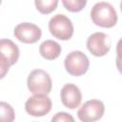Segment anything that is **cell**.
<instances>
[{
  "label": "cell",
  "mask_w": 122,
  "mask_h": 122,
  "mask_svg": "<svg viewBox=\"0 0 122 122\" xmlns=\"http://www.w3.org/2000/svg\"><path fill=\"white\" fill-rule=\"evenodd\" d=\"M120 10H121V11H122V0H121V2H120Z\"/></svg>",
  "instance_id": "ac0fdd59"
},
{
  "label": "cell",
  "mask_w": 122,
  "mask_h": 122,
  "mask_svg": "<svg viewBox=\"0 0 122 122\" xmlns=\"http://www.w3.org/2000/svg\"><path fill=\"white\" fill-rule=\"evenodd\" d=\"M60 98L63 105L71 110L76 109L82 100V93L80 89L71 83H68L63 86L60 92Z\"/></svg>",
  "instance_id": "30bf717a"
},
{
  "label": "cell",
  "mask_w": 122,
  "mask_h": 122,
  "mask_svg": "<svg viewBox=\"0 0 122 122\" xmlns=\"http://www.w3.org/2000/svg\"><path fill=\"white\" fill-rule=\"evenodd\" d=\"M13 35L20 42L25 44L36 43L42 35L41 29L35 24L24 22L18 24L13 30Z\"/></svg>",
  "instance_id": "9c48e42d"
},
{
  "label": "cell",
  "mask_w": 122,
  "mask_h": 122,
  "mask_svg": "<svg viewBox=\"0 0 122 122\" xmlns=\"http://www.w3.org/2000/svg\"><path fill=\"white\" fill-rule=\"evenodd\" d=\"M120 54H122V38L119 39L116 45V55H120Z\"/></svg>",
  "instance_id": "e0dca14e"
},
{
  "label": "cell",
  "mask_w": 122,
  "mask_h": 122,
  "mask_svg": "<svg viewBox=\"0 0 122 122\" xmlns=\"http://www.w3.org/2000/svg\"><path fill=\"white\" fill-rule=\"evenodd\" d=\"M0 110H1V121H8V122H11L14 120V112L12 107L6 103V102H1L0 103Z\"/></svg>",
  "instance_id": "5bb4252c"
},
{
  "label": "cell",
  "mask_w": 122,
  "mask_h": 122,
  "mask_svg": "<svg viewBox=\"0 0 122 122\" xmlns=\"http://www.w3.org/2000/svg\"><path fill=\"white\" fill-rule=\"evenodd\" d=\"M61 46L53 40H46L41 43L39 47V52L41 56L47 60H54L61 53Z\"/></svg>",
  "instance_id": "8fae6325"
},
{
  "label": "cell",
  "mask_w": 122,
  "mask_h": 122,
  "mask_svg": "<svg viewBox=\"0 0 122 122\" xmlns=\"http://www.w3.org/2000/svg\"><path fill=\"white\" fill-rule=\"evenodd\" d=\"M64 66L70 74L73 76H80L88 71L90 61L84 52L80 51H73L66 56Z\"/></svg>",
  "instance_id": "5b68a950"
},
{
  "label": "cell",
  "mask_w": 122,
  "mask_h": 122,
  "mask_svg": "<svg viewBox=\"0 0 122 122\" xmlns=\"http://www.w3.org/2000/svg\"><path fill=\"white\" fill-rule=\"evenodd\" d=\"M37 10L43 14H49L55 10L58 5V0H34Z\"/></svg>",
  "instance_id": "7c38bea8"
},
{
  "label": "cell",
  "mask_w": 122,
  "mask_h": 122,
  "mask_svg": "<svg viewBox=\"0 0 122 122\" xmlns=\"http://www.w3.org/2000/svg\"><path fill=\"white\" fill-rule=\"evenodd\" d=\"M115 64H116V68H117L118 71L122 74V54L121 55H116Z\"/></svg>",
  "instance_id": "2e32d148"
},
{
  "label": "cell",
  "mask_w": 122,
  "mask_h": 122,
  "mask_svg": "<svg viewBox=\"0 0 122 122\" xmlns=\"http://www.w3.org/2000/svg\"><path fill=\"white\" fill-rule=\"evenodd\" d=\"M91 18L93 24L102 28H112L118 19L114 8L105 1L98 2L92 8Z\"/></svg>",
  "instance_id": "6da1fadb"
},
{
  "label": "cell",
  "mask_w": 122,
  "mask_h": 122,
  "mask_svg": "<svg viewBox=\"0 0 122 122\" xmlns=\"http://www.w3.org/2000/svg\"><path fill=\"white\" fill-rule=\"evenodd\" d=\"M27 85L30 92L33 94H48L51 91L52 82L47 71L36 69L29 74Z\"/></svg>",
  "instance_id": "7a4b0ae2"
},
{
  "label": "cell",
  "mask_w": 122,
  "mask_h": 122,
  "mask_svg": "<svg viewBox=\"0 0 122 122\" xmlns=\"http://www.w3.org/2000/svg\"><path fill=\"white\" fill-rule=\"evenodd\" d=\"M112 41L108 34L104 32H94L88 37L87 48L89 51L97 57L106 55L111 49Z\"/></svg>",
  "instance_id": "52a82bcc"
},
{
  "label": "cell",
  "mask_w": 122,
  "mask_h": 122,
  "mask_svg": "<svg viewBox=\"0 0 122 122\" xmlns=\"http://www.w3.org/2000/svg\"><path fill=\"white\" fill-rule=\"evenodd\" d=\"M49 30L59 40H69L73 34V25L70 18L64 14H55L49 22Z\"/></svg>",
  "instance_id": "277c9868"
},
{
  "label": "cell",
  "mask_w": 122,
  "mask_h": 122,
  "mask_svg": "<svg viewBox=\"0 0 122 122\" xmlns=\"http://www.w3.org/2000/svg\"><path fill=\"white\" fill-rule=\"evenodd\" d=\"M51 121L52 122H56V121L57 122H67V121L73 122L74 121V118L71 114H69V113H67L65 112H57L51 118Z\"/></svg>",
  "instance_id": "9a60e30c"
},
{
  "label": "cell",
  "mask_w": 122,
  "mask_h": 122,
  "mask_svg": "<svg viewBox=\"0 0 122 122\" xmlns=\"http://www.w3.org/2000/svg\"><path fill=\"white\" fill-rule=\"evenodd\" d=\"M19 58V49L15 43L10 39L0 40V71L1 78L9 71L10 66L14 65Z\"/></svg>",
  "instance_id": "3957f363"
},
{
  "label": "cell",
  "mask_w": 122,
  "mask_h": 122,
  "mask_svg": "<svg viewBox=\"0 0 122 122\" xmlns=\"http://www.w3.org/2000/svg\"><path fill=\"white\" fill-rule=\"evenodd\" d=\"M105 112V106L98 99H92L85 102L77 112L78 118L83 122H92L100 119Z\"/></svg>",
  "instance_id": "ba28073f"
},
{
  "label": "cell",
  "mask_w": 122,
  "mask_h": 122,
  "mask_svg": "<svg viewBox=\"0 0 122 122\" xmlns=\"http://www.w3.org/2000/svg\"><path fill=\"white\" fill-rule=\"evenodd\" d=\"M62 3L67 10L71 12H78L85 8L87 0H62Z\"/></svg>",
  "instance_id": "4fadbf2b"
},
{
  "label": "cell",
  "mask_w": 122,
  "mask_h": 122,
  "mask_svg": "<svg viewBox=\"0 0 122 122\" xmlns=\"http://www.w3.org/2000/svg\"><path fill=\"white\" fill-rule=\"evenodd\" d=\"M51 100L47 94H34L26 101L25 110L31 116L41 117L51 112Z\"/></svg>",
  "instance_id": "8992f818"
}]
</instances>
